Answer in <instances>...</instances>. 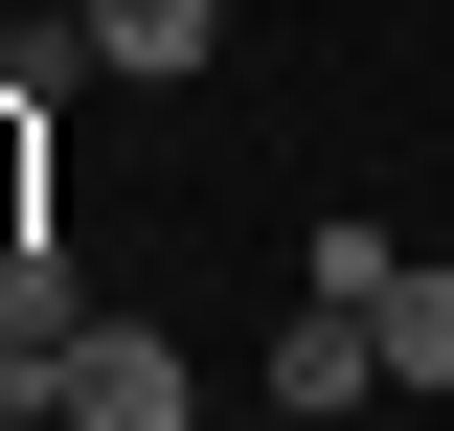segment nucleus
I'll return each mask as SVG.
<instances>
[{
  "label": "nucleus",
  "instance_id": "f257e3e1",
  "mask_svg": "<svg viewBox=\"0 0 454 431\" xmlns=\"http://www.w3.org/2000/svg\"><path fill=\"white\" fill-rule=\"evenodd\" d=\"M68 431H205V364H182L160 318H91L68 341Z\"/></svg>",
  "mask_w": 454,
  "mask_h": 431
},
{
  "label": "nucleus",
  "instance_id": "f03ea898",
  "mask_svg": "<svg viewBox=\"0 0 454 431\" xmlns=\"http://www.w3.org/2000/svg\"><path fill=\"white\" fill-rule=\"evenodd\" d=\"M273 409H387V341H364V295H295V318H273Z\"/></svg>",
  "mask_w": 454,
  "mask_h": 431
},
{
  "label": "nucleus",
  "instance_id": "7ed1b4c3",
  "mask_svg": "<svg viewBox=\"0 0 454 431\" xmlns=\"http://www.w3.org/2000/svg\"><path fill=\"white\" fill-rule=\"evenodd\" d=\"M364 341H387V386L432 409V386H454V250H409L387 295H364Z\"/></svg>",
  "mask_w": 454,
  "mask_h": 431
},
{
  "label": "nucleus",
  "instance_id": "20e7f679",
  "mask_svg": "<svg viewBox=\"0 0 454 431\" xmlns=\"http://www.w3.org/2000/svg\"><path fill=\"white\" fill-rule=\"evenodd\" d=\"M0 341H91V250L23 227V250H0Z\"/></svg>",
  "mask_w": 454,
  "mask_h": 431
},
{
  "label": "nucleus",
  "instance_id": "39448f33",
  "mask_svg": "<svg viewBox=\"0 0 454 431\" xmlns=\"http://www.w3.org/2000/svg\"><path fill=\"white\" fill-rule=\"evenodd\" d=\"M227 0H91V68H205Z\"/></svg>",
  "mask_w": 454,
  "mask_h": 431
},
{
  "label": "nucleus",
  "instance_id": "423d86ee",
  "mask_svg": "<svg viewBox=\"0 0 454 431\" xmlns=\"http://www.w3.org/2000/svg\"><path fill=\"white\" fill-rule=\"evenodd\" d=\"M387 272H409V227H364V205H340V227H295V295H387Z\"/></svg>",
  "mask_w": 454,
  "mask_h": 431
},
{
  "label": "nucleus",
  "instance_id": "0eeeda50",
  "mask_svg": "<svg viewBox=\"0 0 454 431\" xmlns=\"http://www.w3.org/2000/svg\"><path fill=\"white\" fill-rule=\"evenodd\" d=\"M46 227V91H0V250Z\"/></svg>",
  "mask_w": 454,
  "mask_h": 431
}]
</instances>
